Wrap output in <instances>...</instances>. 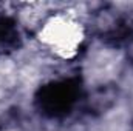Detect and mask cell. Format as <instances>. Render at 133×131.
<instances>
[{
	"instance_id": "cell-1",
	"label": "cell",
	"mask_w": 133,
	"mask_h": 131,
	"mask_svg": "<svg viewBox=\"0 0 133 131\" xmlns=\"http://www.w3.org/2000/svg\"><path fill=\"white\" fill-rule=\"evenodd\" d=\"M81 94V82L66 79L50 82L36 93V105L39 111L48 117H62L71 111Z\"/></svg>"
},
{
	"instance_id": "cell-2",
	"label": "cell",
	"mask_w": 133,
	"mask_h": 131,
	"mask_svg": "<svg viewBox=\"0 0 133 131\" xmlns=\"http://www.w3.org/2000/svg\"><path fill=\"white\" fill-rule=\"evenodd\" d=\"M16 35V22L8 17L0 19V45H11Z\"/></svg>"
}]
</instances>
